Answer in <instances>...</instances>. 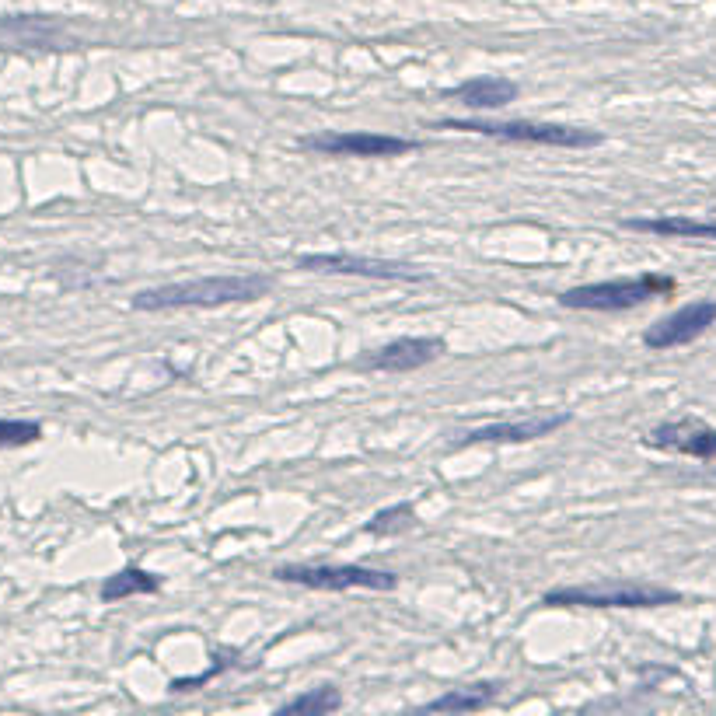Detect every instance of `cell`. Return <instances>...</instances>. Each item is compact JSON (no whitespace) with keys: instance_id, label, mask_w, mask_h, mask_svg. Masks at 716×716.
<instances>
[{"instance_id":"16","label":"cell","mask_w":716,"mask_h":716,"mask_svg":"<svg viewBox=\"0 0 716 716\" xmlns=\"http://www.w3.org/2000/svg\"><path fill=\"white\" fill-rule=\"evenodd\" d=\"M336 710H343V692H339L336 685H315V689L287 699L276 713L280 716H325V713H336Z\"/></svg>"},{"instance_id":"12","label":"cell","mask_w":716,"mask_h":716,"mask_svg":"<svg viewBox=\"0 0 716 716\" xmlns=\"http://www.w3.org/2000/svg\"><path fill=\"white\" fill-rule=\"evenodd\" d=\"M517 81H510V77H500V74H479V77H469V81L455 84V88L444 91V98H455V102H462L465 109H476V112H496L503 109V105H510L517 98Z\"/></svg>"},{"instance_id":"7","label":"cell","mask_w":716,"mask_h":716,"mask_svg":"<svg viewBox=\"0 0 716 716\" xmlns=\"http://www.w3.org/2000/svg\"><path fill=\"white\" fill-rule=\"evenodd\" d=\"M297 269L308 273H336V276H364V280H402V283H423L430 273L409 262L392 259H371V255H350V252H308L297 255Z\"/></svg>"},{"instance_id":"9","label":"cell","mask_w":716,"mask_h":716,"mask_svg":"<svg viewBox=\"0 0 716 716\" xmlns=\"http://www.w3.org/2000/svg\"><path fill=\"white\" fill-rule=\"evenodd\" d=\"M448 350L441 336H399L392 343L378 346V350L364 353L357 360L360 371H378V374H409L420 367L434 364L441 353Z\"/></svg>"},{"instance_id":"11","label":"cell","mask_w":716,"mask_h":716,"mask_svg":"<svg viewBox=\"0 0 716 716\" xmlns=\"http://www.w3.org/2000/svg\"><path fill=\"white\" fill-rule=\"evenodd\" d=\"M647 448L668 451V455H685L696 462H713L716 458V427H706L699 420H668L657 423L647 434Z\"/></svg>"},{"instance_id":"8","label":"cell","mask_w":716,"mask_h":716,"mask_svg":"<svg viewBox=\"0 0 716 716\" xmlns=\"http://www.w3.org/2000/svg\"><path fill=\"white\" fill-rule=\"evenodd\" d=\"M716 325V301L703 297V301L682 304L678 311L664 315L661 322H654L643 332V346L647 350H675V346H689L696 343L703 332H710Z\"/></svg>"},{"instance_id":"18","label":"cell","mask_w":716,"mask_h":716,"mask_svg":"<svg viewBox=\"0 0 716 716\" xmlns=\"http://www.w3.org/2000/svg\"><path fill=\"white\" fill-rule=\"evenodd\" d=\"M42 441V423L35 420H0V451L4 448H28Z\"/></svg>"},{"instance_id":"6","label":"cell","mask_w":716,"mask_h":716,"mask_svg":"<svg viewBox=\"0 0 716 716\" xmlns=\"http://www.w3.org/2000/svg\"><path fill=\"white\" fill-rule=\"evenodd\" d=\"M297 147L322 158H402V154L423 151L420 140L395 137V133L371 130H322L297 140Z\"/></svg>"},{"instance_id":"14","label":"cell","mask_w":716,"mask_h":716,"mask_svg":"<svg viewBox=\"0 0 716 716\" xmlns=\"http://www.w3.org/2000/svg\"><path fill=\"white\" fill-rule=\"evenodd\" d=\"M503 685L500 682H476V685H462V689H451L444 696L430 699L423 706V713H479L486 706L496 703Z\"/></svg>"},{"instance_id":"5","label":"cell","mask_w":716,"mask_h":716,"mask_svg":"<svg viewBox=\"0 0 716 716\" xmlns=\"http://www.w3.org/2000/svg\"><path fill=\"white\" fill-rule=\"evenodd\" d=\"M273 580L280 584H301L308 591H395L399 577L392 570H371V566H308V563H287L276 566Z\"/></svg>"},{"instance_id":"3","label":"cell","mask_w":716,"mask_h":716,"mask_svg":"<svg viewBox=\"0 0 716 716\" xmlns=\"http://www.w3.org/2000/svg\"><path fill=\"white\" fill-rule=\"evenodd\" d=\"M678 290L675 276L664 273H640V276H619V280H598V283H580L559 294V308L566 311H633L657 297H668Z\"/></svg>"},{"instance_id":"15","label":"cell","mask_w":716,"mask_h":716,"mask_svg":"<svg viewBox=\"0 0 716 716\" xmlns=\"http://www.w3.org/2000/svg\"><path fill=\"white\" fill-rule=\"evenodd\" d=\"M158 591H161L158 573L144 570V566H123V570H116L112 577H105L98 594H102L105 605H116V601L140 598V594H158Z\"/></svg>"},{"instance_id":"2","label":"cell","mask_w":716,"mask_h":716,"mask_svg":"<svg viewBox=\"0 0 716 716\" xmlns=\"http://www.w3.org/2000/svg\"><path fill=\"white\" fill-rule=\"evenodd\" d=\"M437 130L479 133V137L507 140V144L559 147V151H591V147L605 144L598 130L563 123H531V119H441Z\"/></svg>"},{"instance_id":"1","label":"cell","mask_w":716,"mask_h":716,"mask_svg":"<svg viewBox=\"0 0 716 716\" xmlns=\"http://www.w3.org/2000/svg\"><path fill=\"white\" fill-rule=\"evenodd\" d=\"M273 290V276L266 273H224L203 276L186 283H161V287L137 290L130 304L137 311H182V308H224V304L259 301Z\"/></svg>"},{"instance_id":"17","label":"cell","mask_w":716,"mask_h":716,"mask_svg":"<svg viewBox=\"0 0 716 716\" xmlns=\"http://www.w3.org/2000/svg\"><path fill=\"white\" fill-rule=\"evenodd\" d=\"M413 524H416L413 503L402 500V503H392V507L378 510V514H374L371 521L364 524V531H367V535H374V538H392V535H402V531H409Z\"/></svg>"},{"instance_id":"13","label":"cell","mask_w":716,"mask_h":716,"mask_svg":"<svg viewBox=\"0 0 716 716\" xmlns=\"http://www.w3.org/2000/svg\"><path fill=\"white\" fill-rule=\"evenodd\" d=\"M626 231L657 238H689V241H716V221H696V217L668 214V217H629L622 221Z\"/></svg>"},{"instance_id":"10","label":"cell","mask_w":716,"mask_h":716,"mask_svg":"<svg viewBox=\"0 0 716 716\" xmlns=\"http://www.w3.org/2000/svg\"><path fill=\"white\" fill-rule=\"evenodd\" d=\"M566 423H573V413H528L521 420H503L489 423V427H476L469 434H462L455 441V448H472V444H528L552 437L556 430H563Z\"/></svg>"},{"instance_id":"4","label":"cell","mask_w":716,"mask_h":716,"mask_svg":"<svg viewBox=\"0 0 716 716\" xmlns=\"http://www.w3.org/2000/svg\"><path fill=\"white\" fill-rule=\"evenodd\" d=\"M545 608H664L682 605L671 587L636 584V580H598V584H566L542 594Z\"/></svg>"}]
</instances>
